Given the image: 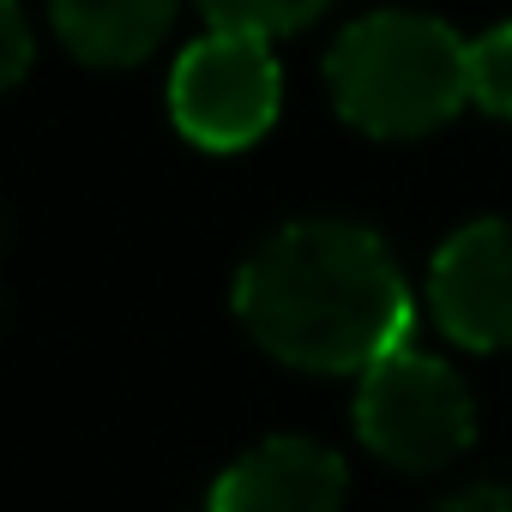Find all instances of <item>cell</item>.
Masks as SVG:
<instances>
[{
	"mask_svg": "<svg viewBox=\"0 0 512 512\" xmlns=\"http://www.w3.org/2000/svg\"><path fill=\"white\" fill-rule=\"evenodd\" d=\"M470 103L512 121V25H494L470 43Z\"/></svg>",
	"mask_w": 512,
	"mask_h": 512,
	"instance_id": "cell-9",
	"label": "cell"
},
{
	"mask_svg": "<svg viewBox=\"0 0 512 512\" xmlns=\"http://www.w3.org/2000/svg\"><path fill=\"white\" fill-rule=\"evenodd\" d=\"M332 103L374 139H422L470 103V43L428 13H368L326 55Z\"/></svg>",
	"mask_w": 512,
	"mask_h": 512,
	"instance_id": "cell-2",
	"label": "cell"
},
{
	"mask_svg": "<svg viewBox=\"0 0 512 512\" xmlns=\"http://www.w3.org/2000/svg\"><path fill=\"white\" fill-rule=\"evenodd\" d=\"M31 67V31H25V13L19 0H0V91H13Z\"/></svg>",
	"mask_w": 512,
	"mask_h": 512,
	"instance_id": "cell-10",
	"label": "cell"
},
{
	"mask_svg": "<svg viewBox=\"0 0 512 512\" xmlns=\"http://www.w3.org/2000/svg\"><path fill=\"white\" fill-rule=\"evenodd\" d=\"M278 61L266 37L211 31L199 37L169 79V115L199 151H241L278 121Z\"/></svg>",
	"mask_w": 512,
	"mask_h": 512,
	"instance_id": "cell-4",
	"label": "cell"
},
{
	"mask_svg": "<svg viewBox=\"0 0 512 512\" xmlns=\"http://www.w3.org/2000/svg\"><path fill=\"white\" fill-rule=\"evenodd\" d=\"M434 320L464 350H512V223L458 229L428 272Z\"/></svg>",
	"mask_w": 512,
	"mask_h": 512,
	"instance_id": "cell-5",
	"label": "cell"
},
{
	"mask_svg": "<svg viewBox=\"0 0 512 512\" xmlns=\"http://www.w3.org/2000/svg\"><path fill=\"white\" fill-rule=\"evenodd\" d=\"M247 338L308 374H362L410 344V290L374 229L314 217L253 247L235 278Z\"/></svg>",
	"mask_w": 512,
	"mask_h": 512,
	"instance_id": "cell-1",
	"label": "cell"
},
{
	"mask_svg": "<svg viewBox=\"0 0 512 512\" xmlns=\"http://www.w3.org/2000/svg\"><path fill=\"white\" fill-rule=\"evenodd\" d=\"M175 7L181 0H55V31L91 67H133L169 37Z\"/></svg>",
	"mask_w": 512,
	"mask_h": 512,
	"instance_id": "cell-7",
	"label": "cell"
},
{
	"mask_svg": "<svg viewBox=\"0 0 512 512\" xmlns=\"http://www.w3.org/2000/svg\"><path fill=\"white\" fill-rule=\"evenodd\" d=\"M344 488H350V476L332 446L278 434L217 476L211 512H338Z\"/></svg>",
	"mask_w": 512,
	"mask_h": 512,
	"instance_id": "cell-6",
	"label": "cell"
},
{
	"mask_svg": "<svg viewBox=\"0 0 512 512\" xmlns=\"http://www.w3.org/2000/svg\"><path fill=\"white\" fill-rule=\"evenodd\" d=\"M440 512H512V488H464Z\"/></svg>",
	"mask_w": 512,
	"mask_h": 512,
	"instance_id": "cell-11",
	"label": "cell"
},
{
	"mask_svg": "<svg viewBox=\"0 0 512 512\" xmlns=\"http://www.w3.org/2000/svg\"><path fill=\"white\" fill-rule=\"evenodd\" d=\"M211 31H247V37H284L302 31L308 19H320L332 0H199Z\"/></svg>",
	"mask_w": 512,
	"mask_h": 512,
	"instance_id": "cell-8",
	"label": "cell"
},
{
	"mask_svg": "<svg viewBox=\"0 0 512 512\" xmlns=\"http://www.w3.org/2000/svg\"><path fill=\"white\" fill-rule=\"evenodd\" d=\"M356 434L368 440L374 458H386L398 470H440L446 458H458L470 446L476 410H470L464 380L440 356L398 344L362 368Z\"/></svg>",
	"mask_w": 512,
	"mask_h": 512,
	"instance_id": "cell-3",
	"label": "cell"
}]
</instances>
